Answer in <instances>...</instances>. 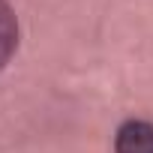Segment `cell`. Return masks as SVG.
Instances as JSON below:
<instances>
[{
  "instance_id": "cell-1",
  "label": "cell",
  "mask_w": 153,
  "mask_h": 153,
  "mask_svg": "<svg viewBox=\"0 0 153 153\" xmlns=\"http://www.w3.org/2000/svg\"><path fill=\"white\" fill-rule=\"evenodd\" d=\"M114 153H153V126L144 120H126L114 135Z\"/></svg>"
},
{
  "instance_id": "cell-2",
  "label": "cell",
  "mask_w": 153,
  "mask_h": 153,
  "mask_svg": "<svg viewBox=\"0 0 153 153\" xmlns=\"http://www.w3.org/2000/svg\"><path fill=\"white\" fill-rule=\"evenodd\" d=\"M18 48V21L6 0H0V69L9 63V57Z\"/></svg>"
}]
</instances>
